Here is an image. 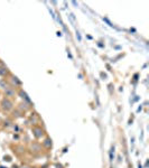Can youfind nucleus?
<instances>
[{
    "instance_id": "nucleus-4",
    "label": "nucleus",
    "mask_w": 149,
    "mask_h": 168,
    "mask_svg": "<svg viewBox=\"0 0 149 168\" xmlns=\"http://www.w3.org/2000/svg\"><path fill=\"white\" fill-rule=\"evenodd\" d=\"M6 81L8 82V84L10 85L11 88H15L16 90L20 89L21 86H22V83H21L20 80L18 79L16 75H14L12 73H10L7 77H6Z\"/></svg>"
},
{
    "instance_id": "nucleus-8",
    "label": "nucleus",
    "mask_w": 149,
    "mask_h": 168,
    "mask_svg": "<svg viewBox=\"0 0 149 168\" xmlns=\"http://www.w3.org/2000/svg\"><path fill=\"white\" fill-rule=\"evenodd\" d=\"M17 96H19L21 100L24 101V102H28V103H32V100L29 99V96L27 94L26 92L24 91V89H18L17 90Z\"/></svg>"
},
{
    "instance_id": "nucleus-17",
    "label": "nucleus",
    "mask_w": 149,
    "mask_h": 168,
    "mask_svg": "<svg viewBox=\"0 0 149 168\" xmlns=\"http://www.w3.org/2000/svg\"><path fill=\"white\" fill-rule=\"evenodd\" d=\"M1 95H2V93H1V92H0V100H1Z\"/></svg>"
},
{
    "instance_id": "nucleus-6",
    "label": "nucleus",
    "mask_w": 149,
    "mask_h": 168,
    "mask_svg": "<svg viewBox=\"0 0 149 168\" xmlns=\"http://www.w3.org/2000/svg\"><path fill=\"white\" fill-rule=\"evenodd\" d=\"M41 143H42L44 150H47V151H48V150H51V149H52V147H53V141H52L51 137H48V136L45 137Z\"/></svg>"
},
{
    "instance_id": "nucleus-2",
    "label": "nucleus",
    "mask_w": 149,
    "mask_h": 168,
    "mask_svg": "<svg viewBox=\"0 0 149 168\" xmlns=\"http://www.w3.org/2000/svg\"><path fill=\"white\" fill-rule=\"evenodd\" d=\"M27 150H29V152L34 156H38V155H42V152L44 151V148H43L42 143L38 140H34L28 145Z\"/></svg>"
},
{
    "instance_id": "nucleus-13",
    "label": "nucleus",
    "mask_w": 149,
    "mask_h": 168,
    "mask_svg": "<svg viewBox=\"0 0 149 168\" xmlns=\"http://www.w3.org/2000/svg\"><path fill=\"white\" fill-rule=\"evenodd\" d=\"M76 37L79 38V41H81V36H80V34H79V33H76Z\"/></svg>"
},
{
    "instance_id": "nucleus-11",
    "label": "nucleus",
    "mask_w": 149,
    "mask_h": 168,
    "mask_svg": "<svg viewBox=\"0 0 149 168\" xmlns=\"http://www.w3.org/2000/svg\"><path fill=\"white\" fill-rule=\"evenodd\" d=\"M12 125H14V123H12V120L8 118V119L4 120V122H2V128H6V129H8V128H9V127H11Z\"/></svg>"
},
{
    "instance_id": "nucleus-3",
    "label": "nucleus",
    "mask_w": 149,
    "mask_h": 168,
    "mask_svg": "<svg viewBox=\"0 0 149 168\" xmlns=\"http://www.w3.org/2000/svg\"><path fill=\"white\" fill-rule=\"evenodd\" d=\"M32 132H33L34 138H35V140H41V139H44L45 137L47 136L46 130H45L44 127H42L41 125H38V126H33Z\"/></svg>"
},
{
    "instance_id": "nucleus-10",
    "label": "nucleus",
    "mask_w": 149,
    "mask_h": 168,
    "mask_svg": "<svg viewBox=\"0 0 149 168\" xmlns=\"http://www.w3.org/2000/svg\"><path fill=\"white\" fill-rule=\"evenodd\" d=\"M11 113H12V118H15V119H18V118H24L25 117V113L20 111L18 108H15L14 110L11 111Z\"/></svg>"
},
{
    "instance_id": "nucleus-5",
    "label": "nucleus",
    "mask_w": 149,
    "mask_h": 168,
    "mask_svg": "<svg viewBox=\"0 0 149 168\" xmlns=\"http://www.w3.org/2000/svg\"><path fill=\"white\" fill-rule=\"evenodd\" d=\"M2 95H4V98L10 99V100H15L17 98V90L15 88H11L10 85H9V86H7L2 91Z\"/></svg>"
},
{
    "instance_id": "nucleus-7",
    "label": "nucleus",
    "mask_w": 149,
    "mask_h": 168,
    "mask_svg": "<svg viewBox=\"0 0 149 168\" xmlns=\"http://www.w3.org/2000/svg\"><path fill=\"white\" fill-rule=\"evenodd\" d=\"M17 108H18L20 111H22L24 113H26V112L32 110L33 103H28V102H24V101H21L20 103L17 105Z\"/></svg>"
},
{
    "instance_id": "nucleus-14",
    "label": "nucleus",
    "mask_w": 149,
    "mask_h": 168,
    "mask_svg": "<svg viewBox=\"0 0 149 168\" xmlns=\"http://www.w3.org/2000/svg\"><path fill=\"white\" fill-rule=\"evenodd\" d=\"M141 109H142V106L140 105V106H139V108H138V112H140V111H141Z\"/></svg>"
},
{
    "instance_id": "nucleus-16",
    "label": "nucleus",
    "mask_w": 149,
    "mask_h": 168,
    "mask_svg": "<svg viewBox=\"0 0 149 168\" xmlns=\"http://www.w3.org/2000/svg\"><path fill=\"white\" fill-rule=\"evenodd\" d=\"M138 168H142V166H141V164H140V163L138 164Z\"/></svg>"
},
{
    "instance_id": "nucleus-12",
    "label": "nucleus",
    "mask_w": 149,
    "mask_h": 168,
    "mask_svg": "<svg viewBox=\"0 0 149 168\" xmlns=\"http://www.w3.org/2000/svg\"><path fill=\"white\" fill-rule=\"evenodd\" d=\"M114 146H111V148H110V151H109V160H110V163L112 164V161H113V159H114Z\"/></svg>"
},
{
    "instance_id": "nucleus-9",
    "label": "nucleus",
    "mask_w": 149,
    "mask_h": 168,
    "mask_svg": "<svg viewBox=\"0 0 149 168\" xmlns=\"http://www.w3.org/2000/svg\"><path fill=\"white\" fill-rule=\"evenodd\" d=\"M30 123H32V126H38V125H41V118L38 116L36 112H34L30 114Z\"/></svg>"
},
{
    "instance_id": "nucleus-15",
    "label": "nucleus",
    "mask_w": 149,
    "mask_h": 168,
    "mask_svg": "<svg viewBox=\"0 0 149 168\" xmlns=\"http://www.w3.org/2000/svg\"><path fill=\"white\" fill-rule=\"evenodd\" d=\"M57 36H62V33H61V32H57Z\"/></svg>"
},
{
    "instance_id": "nucleus-1",
    "label": "nucleus",
    "mask_w": 149,
    "mask_h": 168,
    "mask_svg": "<svg viewBox=\"0 0 149 168\" xmlns=\"http://www.w3.org/2000/svg\"><path fill=\"white\" fill-rule=\"evenodd\" d=\"M15 109V102L14 100L7 99V98H1L0 100V110L5 113H10Z\"/></svg>"
}]
</instances>
